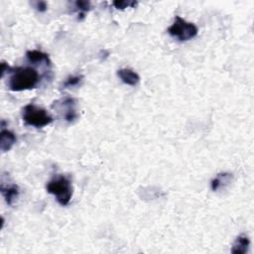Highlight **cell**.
Here are the masks:
<instances>
[{"label": "cell", "instance_id": "obj_1", "mask_svg": "<svg viewBox=\"0 0 254 254\" xmlns=\"http://www.w3.org/2000/svg\"><path fill=\"white\" fill-rule=\"evenodd\" d=\"M10 74L8 88L12 92H23L35 89L40 81L39 73L31 67L12 69Z\"/></svg>", "mask_w": 254, "mask_h": 254}, {"label": "cell", "instance_id": "obj_5", "mask_svg": "<svg viewBox=\"0 0 254 254\" xmlns=\"http://www.w3.org/2000/svg\"><path fill=\"white\" fill-rule=\"evenodd\" d=\"M56 109L61 112L63 118L69 122L73 123L78 118L77 114V100L73 98H65L61 100L56 101L53 105Z\"/></svg>", "mask_w": 254, "mask_h": 254}, {"label": "cell", "instance_id": "obj_9", "mask_svg": "<svg viewBox=\"0 0 254 254\" xmlns=\"http://www.w3.org/2000/svg\"><path fill=\"white\" fill-rule=\"evenodd\" d=\"M117 77L121 79L122 82L128 86L134 87L138 82L140 81V77L139 75L134 72L131 69H120L117 71Z\"/></svg>", "mask_w": 254, "mask_h": 254}, {"label": "cell", "instance_id": "obj_7", "mask_svg": "<svg viewBox=\"0 0 254 254\" xmlns=\"http://www.w3.org/2000/svg\"><path fill=\"white\" fill-rule=\"evenodd\" d=\"M26 58L28 60V62L31 64H42L45 65L47 67H51L52 66V62L49 58V55L38 51V50H32V51H28L26 53Z\"/></svg>", "mask_w": 254, "mask_h": 254}, {"label": "cell", "instance_id": "obj_10", "mask_svg": "<svg viewBox=\"0 0 254 254\" xmlns=\"http://www.w3.org/2000/svg\"><path fill=\"white\" fill-rule=\"evenodd\" d=\"M233 174L231 173H219L216 175L215 179H213L211 183L212 190L214 192H217L220 189H223L227 186H229L233 181Z\"/></svg>", "mask_w": 254, "mask_h": 254}, {"label": "cell", "instance_id": "obj_4", "mask_svg": "<svg viewBox=\"0 0 254 254\" xmlns=\"http://www.w3.org/2000/svg\"><path fill=\"white\" fill-rule=\"evenodd\" d=\"M197 27L191 22H187L180 16H176L174 23L168 28V33L181 42L194 39L197 35Z\"/></svg>", "mask_w": 254, "mask_h": 254}, {"label": "cell", "instance_id": "obj_14", "mask_svg": "<svg viewBox=\"0 0 254 254\" xmlns=\"http://www.w3.org/2000/svg\"><path fill=\"white\" fill-rule=\"evenodd\" d=\"M114 6L117 9H125V8H132L135 7L137 5L136 1H126V0H123V1H115Z\"/></svg>", "mask_w": 254, "mask_h": 254}, {"label": "cell", "instance_id": "obj_13", "mask_svg": "<svg viewBox=\"0 0 254 254\" xmlns=\"http://www.w3.org/2000/svg\"><path fill=\"white\" fill-rule=\"evenodd\" d=\"M82 78H83L82 76H72V77H69L66 79V81L63 83V88L67 89V88L76 87V86H78V84L80 83Z\"/></svg>", "mask_w": 254, "mask_h": 254}, {"label": "cell", "instance_id": "obj_6", "mask_svg": "<svg viewBox=\"0 0 254 254\" xmlns=\"http://www.w3.org/2000/svg\"><path fill=\"white\" fill-rule=\"evenodd\" d=\"M0 192H1L5 202L9 206L13 205L14 202L17 201L20 194L19 187L16 184L4 185V183H2L1 187H0Z\"/></svg>", "mask_w": 254, "mask_h": 254}, {"label": "cell", "instance_id": "obj_12", "mask_svg": "<svg viewBox=\"0 0 254 254\" xmlns=\"http://www.w3.org/2000/svg\"><path fill=\"white\" fill-rule=\"evenodd\" d=\"M75 6L78 11V20L81 21L84 18V15L91 9V3L89 1H83V0H78L75 2Z\"/></svg>", "mask_w": 254, "mask_h": 254}, {"label": "cell", "instance_id": "obj_15", "mask_svg": "<svg viewBox=\"0 0 254 254\" xmlns=\"http://www.w3.org/2000/svg\"><path fill=\"white\" fill-rule=\"evenodd\" d=\"M32 5L39 12H46L48 10V4L46 1H36L33 2Z\"/></svg>", "mask_w": 254, "mask_h": 254}, {"label": "cell", "instance_id": "obj_11", "mask_svg": "<svg viewBox=\"0 0 254 254\" xmlns=\"http://www.w3.org/2000/svg\"><path fill=\"white\" fill-rule=\"evenodd\" d=\"M250 245V240L246 234H240L236 237L232 252L234 254H245L248 251Z\"/></svg>", "mask_w": 254, "mask_h": 254}, {"label": "cell", "instance_id": "obj_2", "mask_svg": "<svg viewBox=\"0 0 254 254\" xmlns=\"http://www.w3.org/2000/svg\"><path fill=\"white\" fill-rule=\"evenodd\" d=\"M47 192L55 195L57 202L65 207L68 206L73 196V186L66 176H57L47 184Z\"/></svg>", "mask_w": 254, "mask_h": 254}, {"label": "cell", "instance_id": "obj_8", "mask_svg": "<svg viewBox=\"0 0 254 254\" xmlns=\"http://www.w3.org/2000/svg\"><path fill=\"white\" fill-rule=\"evenodd\" d=\"M16 135L7 129H2L0 133V149L3 153L9 151L16 143Z\"/></svg>", "mask_w": 254, "mask_h": 254}, {"label": "cell", "instance_id": "obj_3", "mask_svg": "<svg viewBox=\"0 0 254 254\" xmlns=\"http://www.w3.org/2000/svg\"><path fill=\"white\" fill-rule=\"evenodd\" d=\"M22 118L26 125L36 128L45 127L53 122V117L48 114L47 110L39 107L33 103L27 104L22 110Z\"/></svg>", "mask_w": 254, "mask_h": 254}]
</instances>
